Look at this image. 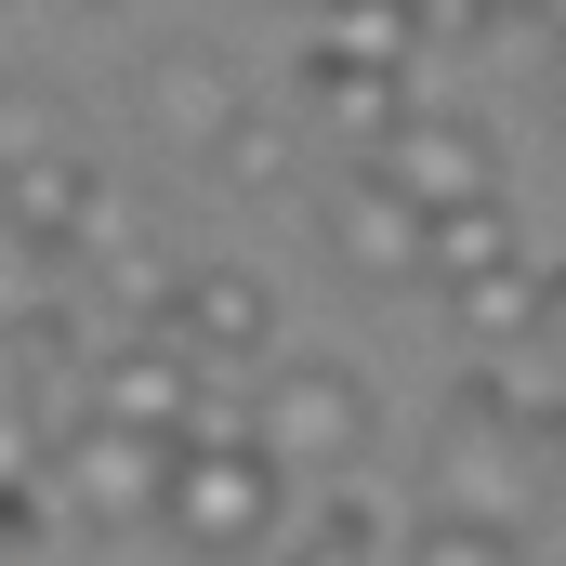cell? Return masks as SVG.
I'll use <instances>...</instances> for the list:
<instances>
[{
  "instance_id": "cell-1",
  "label": "cell",
  "mask_w": 566,
  "mask_h": 566,
  "mask_svg": "<svg viewBox=\"0 0 566 566\" xmlns=\"http://www.w3.org/2000/svg\"><path fill=\"white\" fill-rule=\"evenodd\" d=\"M158 527H171L185 554H251V541L277 554V527H290V474H277V448H264L251 422H224V409H211V422L171 448Z\"/></svg>"
},
{
  "instance_id": "cell-2",
  "label": "cell",
  "mask_w": 566,
  "mask_h": 566,
  "mask_svg": "<svg viewBox=\"0 0 566 566\" xmlns=\"http://www.w3.org/2000/svg\"><path fill=\"white\" fill-rule=\"evenodd\" d=\"M251 434L277 448V474H356L369 461V434H382V396H369V369L356 356H277L264 369V396H251Z\"/></svg>"
},
{
  "instance_id": "cell-3",
  "label": "cell",
  "mask_w": 566,
  "mask_h": 566,
  "mask_svg": "<svg viewBox=\"0 0 566 566\" xmlns=\"http://www.w3.org/2000/svg\"><path fill=\"white\" fill-rule=\"evenodd\" d=\"M171 448L185 434H145V422H106V409H80V422H53V461H40V488L80 514V527H145L158 514V488H171Z\"/></svg>"
},
{
  "instance_id": "cell-4",
  "label": "cell",
  "mask_w": 566,
  "mask_h": 566,
  "mask_svg": "<svg viewBox=\"0 0 566 566\" xmlns=\"http://www.w3.org/2000/svg\"><path fill=\"white\" fill-rule=\"evenodd\" d=\"M211 369L158 329V316H133V329H106L93 356H80V409H106V422H145V434H198L211 422Z\"/></svg>"
},
{
  "instance_id": "cell-5",
  "label": "cell",
  "mask_w": 566,
  "mask_h": 566,
  "mask_svg": "<svg viewBox=\"0 0 566 566\" xmlns=\"http://www.w3.org/2000/svg\"><path fill=\"white\" fill-rule=\"evenodd\" d=\"M158 329H171L211 382L277 369V290L251 277V264H185V277H171V303H158Z\"/></svg>"
},
{
  "instance_id": "cell-6",
  "label": "cell",
  "mask_w": 566,
  "mask_h": 566,
  "mask_svg": "<svg viewBox=\"0 0 566 566\" xmlns=\"http://www.w3.org/2000/svg\"><path fill=\"white\" fill-rule=\"evenodd\" d=\"M369 171H382L396 198L448 211V198H488V185H501V133H488V119H461V106H409L396 133L369 145Z\"/></svg>"
},
{
  "instance_id": "cell-7",
  "label": "cell",
  "mask_w": 566,
  "mask_h": 566,
  "mask_svg": "<svg viewBox=\"0 0 566 566\" xmlns=\"http://www.w3.org/2000/svg\"><path fill=\"white\" fill-rule=\"evenodd\" d=\"M66 264H80V316H158V303H171V277H185L158 238H133V211H119V198H93V211H80Z\"/></svg>"
},
{
  "instance_id": "cell-8",
  "label": "cell",
  "mask_w": 566,
  "mask_h": 566,
  "mask_svg": "<svg viewBox=\"0 0 566 566\" xmlns=\"http://www.w3.org/2000/svg\"><path fill=\"white\" fill-rule=\"evenodd\" d=\"M316 238H329V264L369 290H422V198H396L382 171L356 185V198H329L316 211Z\"/></svg>"
},
{
  "instance_id": "cell-9",
  "label": "cell",
  "mask_w": 566,
  "mask_h": 566,
  "mask_svg": "<svg viewBox=\"0 0 566 566\" xmlns=\"http://www.w3.org/2000/svg\"><path fill=\"white\" fill-rule=\"evenodd\" d=\"M238 106H251V93H238V66H224L211 40H171V53H145V133H158V145H185V158H198V145L224 133Z\"/></svg>"
},
{
  "instance_id": "cell-10",
  "label": "cell",
  "mask_w": 566,
  "mask_h": 566,
  "mask_svg": "<svg viewBox=\"0 0 566 566\" xmlns=\"http://www.w3.org/2000/svg\"><path fill=\"white\" fill-rule=\"evenodd\" d=\"M106 185H93V158L53 133V145H27V158H0V224H27L53 264H66V238H80V211H93Z\"/></svg>"
},
{
  "instance_id": "cell-11",
  "label": "cell",
  "mask_w": 566,
  "mask_h": 566,
  "mask_svg": "<svg viewBox=\"0 0 566 566\" xmlns=\"http://www.w3.org/2000/svg\"><path fill=\"white\" fill-rule=\"evenodd\" d=\"M303 106H316V119H343L356 145H382L396 119H409V80H396V66H356V53H329V40H316V53H303Z\"/></svg>"
},
{
  "instance_id": "cell-12",
  "label": "cell",
  "mask_w": 566,
  "mask_h": 566,
  "mask_svg": "<svg viewBox=\"0 0 566 566\" xmlns=\"http://www.w3.org/2000/svg\"><path fill=\"white\" fill-rule=\"evenodd\" d=\"M488 264H514V211H501V185L422 211V290H461V277H488Z\"/></svg>"
},
{
  "instance_id": "cell-13",
  "label": "cell",
  "mask_w": 566,
  "mask_h": 566,
  "mask_svg": "<svg viewBox=\"0 0 566 566\" xmlns=\"http://www.w3.org/2000/svg\"><path fill=\"white\" fill-rule=\"evenodd\" d=\"M277 566H382V501L356 474H329V501L277 527Z\"/></svg>"
},
{
  "instance_id": "cell-14",
  "label": "cell",
  "mask_w": 566,
  "mask_h": 566,
  "mask_svg": "<svg viewBox=\"0 0 566 566\" xmlns=\"http://www.w3.org/2000/svg\"><path fill=\"white\" fill-rule=\"evenodd\" d=\"M329 53H356V66H422V40H434V0H329V27H316Z\"/></svg>"
},
{
  "instance_id": "cell-15",
  "label": "cell",
  "mask_w": 566,
  "mask_h": 566,
  "mask_svg": "<svg viewBox=\"0 0 566 566\" xmlns=\"http://www.w3.org/2000/svg\"><path fill=\"white\" fill-rule=\"evenodd\" d=\"M198 158H211V171H224L238 198H277L290 171H303V133H290L277 106H238V119H224V133L198 145Z\"/></svg>"
},
{
  "instance_id": "cell-16",
  "label": "cell",
  "mask_w": 566,
  "mask_h": 566,
  "mask_svg": "<svg viewBox=\"0 0 566 566\" xmlns=\"http://www.w3.org/2000/svg\"><path fill=\"white\" fill-rule=\"evenodd\" d=\"M396 566H527V541H514V527H488V514H422Z\"/></svg>"
},
{
  "instance_id": "cell-17",
  "label": "cell",
  "mask_w": 566,
  "mask_h": 566,
  "mask_svg": "<svg viewBox=\"0 0 566 566\" xmlns=\"http://www.w3.org/2000/svg\"><path fill=\"white\" fill-rule=\"evenodd\" d=\"M27 303H53V251H40L27 224H0V329H13Z\"/></svg>"
}]
</instances>
